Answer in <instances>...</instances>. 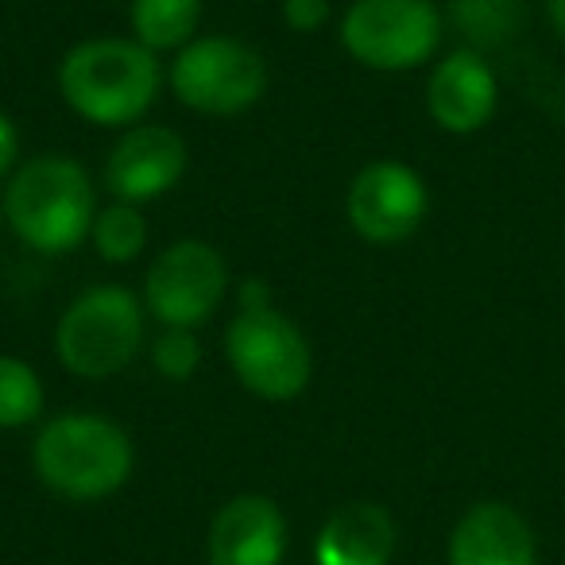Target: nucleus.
Segmentation results:
<instances>
[{
	"instance_id": "obj_22",
	"label": "nucleus",
	"mask_w": 565,
	"mask_h": 565,
	"mask_svg": "<svg viewBox=\"0 0 565 565\" xmlns=\"http://www.w3.org/2000/svg\"><path fill=\"white\" fill-rule=\"evenodd\" d=\"M271 307H275V295L264 279L252 275V279L241 282V291H236V310H271Z\"/></svg>"
},
{
	"instance_id": "obj_21",
	"label": "nucleus",
	"mask_w": 565,
	"mask_h": 565,
	"mask_svg": "<svg viewBox=\"0 0 565 565\" xmlns=\"http://www.w3.org/2000/svg\"><path fill=\"white\" fill-rule=\"evenodd\" d=\"M20 167V128L9 113H0V182H9Z\"/></svg>"
},
{
	"instance_id": "obj_19",
	"label": "nucleus",
	"mask_w": 565,
	"mask_h": 565,
	"mask_svg": "<svg viewBox=\"0 0 565 565\" xmlns=\"http://www.w3.org/2000/svg\"><path fill=\"white\" fill-rule=\"evenodd\" d=\"M202 341H198L194 330H163L156 341H151V369L163 380H194L198 369H202Z\"/></svg>"
},
{
	"instance_id": "obj_16",
	"label": "nucleus",
	"mask_w": 565,
	"mask_h": 565,
	"mask_svg": "<svg viewBox=\"0 0 565 565\" xmlns=\"http://www.w3.org/2000/svg\"><path fill=\"white\" fill-rule=\"evenodd\" d=\"M449 24L461 32L465 47H503L523 28V0H449Z\"/></svg>"
},
{
	"instance_id": "obj_8",
	"label": "nucleus",
	"mask_w": 565,
	"mask_h": 565,
	"mask_svg": "<svg viewBox=\"0 0 565 565\" xmlns=\"http://www.w3.org/2000/svg\"><path fill=\"white\" fill-rule=\"evenodd\" d=\"M228 295V264L210 241L182 236L156 252L143 271L140 299L163 330H198L221 310Z\"/></svg>"
},
{
	"instance_id": "obj_10",
	"label": "nucleus",
	"mask_w": 565,
	"mask_h": 565,
	"mask_svg": "<svg viewBox=\"0 0 565 565\" xmlns=\"http://www.w3.org/2000/svg\"><path fill=\"white\" fill-rule=\"evenodd\" d=\"M190 151L174 128L167 125H132L117 136L105 159V190L113 202L148 205L167 198L186 179Z\"/></svg>"
},
{
	"instance_id": "obj_2",
	"label": "nucleus",
	"mask_w": 565,
	"mask_h": 565,
	"mask_svg": "<svg viewBox=\"0 0 565 565\" xmlns=\"http://www.w3.org/2000/svg\"><path fill=\"white\" fill-rule=\"evenodd\" d=\"M97 190L89 171L71 156L43 151L4 182V221L28 252L71 256L89 241L97 217Z\"/></svg>"
},
{
	"instance_id": "obj_1",
	"label": "nucleus",
	"mask_w": 565,
	"mask_h": 565,
	"mask_svg": "<svg viewBox=\"0 0 565 565\" xmlns=\"http://www.w3.org/2000/svg\"><path fill=\"white\" fill-rule=\"evenodd\" d=\"M167 71L159 55L128 35L82 40L58 58L55 86L74 117L94 128H132L163 94Z\"/></svg>"
},
{
	"instance_id": "obj_5",
	"label": "nucleus",
	"mask_w": 565,
	"mask_h": 565,
	"mask_svg": "<svg viewBox=\"0 0 565 565\" xmlns=\"http://www.w3.org/2000/svg\"><path fill=\"white\" fill-rule=\"evenodd\" d=\"M225 361L236 384L264 403H291L315 380V349L299 322L271 310H236L225 330Z\"/></svg>"
},
{
	"instance_id": "obj_6",
	"label": "nucleus",
	"mask_w": 565,
	"mask_h": 565,
	"mask_svg": "<svg viewBox=\"0 0 565 565\" xmlns=\"http://www.w3.org/2000/svg\"><path fill=\"white\" fill-rule=\"evenodd\" d=\"M341 47L376 74H411L438 58L446 17L434 0H353L341 12Z\"/></svg>"
},
{
	"instance_id": "obj_15",
	"label": "nucleus",
	"mask_w": 565,
	"mask_h": 565,
	"mask_svg": "<svg viewBox=\"0 0 565 565\" xmlns=\"http://www.w3.org/2000/svg\"><path fill=\"white\" fill-rule=\"evenodd\" d=\"M132 40L151 55H179L198 40L202 28V0H132L128 4Z\"/></svg>"
},
{
	"instance_id": "obj_4",
	"label": "nucleus",
	"mask_w": 565,
	"mask_h": 565,
	"mask_svg": "<svg viewBox=\"0 0 565 565\" xmlns=\"http://www.w3.org/2000/svg\"><path fill=\"white\" fill-rule=\"evenodd\" d=\"M148 338L143 299L120 282H97L74 295L55 326V356L78 380H113L140 356Z\"/></svg>"
},
{
	"instance_id": "obj_7",
	"label": "nucleus",
	"mask_w": 565,
	"mask_h": 565,
	"mask_svg": "<svg viewBox=\"0 0 565 565\" xmlns=\"http://www.w3.org/2000/svg\"><path fill=\"white\" fill-rule=\"evenodd\" d=\"M267 58L233 35H198L167 66V89L198 117H241L267 94Z\"/></svg>"
},
{
	"instance_id": "obj_11",
	"label": "nucleus",
	"mask_w": 565,
	"mask_h": 565,
	"mask_svg": "<svg viewBox=\"0 0 565 565\" xmlns=\"http://www.w3.org/2000/svg\"><path fill=\"white\" fill-rule=\"evenodd\" d=\"M500 109V78L480 51L457 47L430 66L426 113L449 136H477Z\"/></svg>"
},
{
	"instance_id": "obj_12",
	"label": "nucleus",
	"mask_w": 565,
	"mask_h": 565,
	"mask_svg": "<svg viewBox=\"0 0 565 565\" xmlns=\"http://www.w3.org/2000/svg\"><path fill=\"white\" fill-rule=\"evenodd\" d=\"M446 565H539V534L519 508L480 500L449 531Z\"/></svg>"
},
{
	"instance_id": "obj_23",
	"label": "nucleus",
	"mask_w": 565,
	"mask_h": 565,
	"mask_svg": "<svg viewBox=\"0 0 565 565\" xmlns=\"http://www.w3.org/2000/svg\"><path fill=\"white\" fill-rule=\"evenodd\" d=\"M546 17L554 24L557 40H565V0H546Z\"/></svg>"
},
{
	"instance_id": "obj_9",
	"label": "nucleus",
	"mask_w": 565,
	"mask_h": 565,
	"mask_svg": "<svg viewBox=\"0 0 565 565\" xmlns=\"http://www.w3.org/2000/svg\"><path fill=\"white\" fill-rule=\"evenodd\" d=\"M345 213L353 233L372 248H395L411 241L430 217V186L411 163L376 159L349 182Z\"/></svg>"
},
{
	"instance_id": "obj_17",
	"label": "nucleus",
	"mask_w": 565,
	"mask_h": 565,
	"mask_svg": "<svg viewBox=\"0 0 565 565\" xmlns=\"http://www.w3.org/2000/svg\"><path fill=\"white\" fill-rule=\"evenodd\" d=\"M151 225L143 217L140 205L113 202L105 210H97L94 228H89V244L105 264H132L148 252Z\"/></svg>"
},
{
	"instance_id": "obj_3",
	"label": "nucleus",
	"mask_w": 565,
	"mask_h": 565,
	"mask_svg": "<svg viewBox=\"0 0 565 565\" xmlns=\"http://www.w3.org/2000/svg\"><path fill=\"white\" fill-rule=\"evenodd\" d=\"M32 465L43 488L74 503L109 500L136 469V446L120 423L94 411H66L40 426Z\"/></svg>"
},
{
	"instance_id": "obj_20",
	"label": "nucleus",
	"mask_w": 565,
	"mask_h": 565,
	"mask_svg": "<svg viewBox=\"0 0 565 565\" xmlns=\"http://www.w3.org/2000/svg\"><path fill=\"white\" fill-rule=\"evenodd\" d=\"M282 24L299 35H315L322 28H330L333 20V0H282L279 4Z\"/></svg>"
},
{
	"instance_id": "obj_18",
	"label": "nucleus",
	"mask_w": 565,
	"mask_h": 565,
	"mask_svg": "<svg viewBox=\"0 0 565 565\" xmlns=\"http://www.w3.org/2000/svg\"><path fill=\"white\" fill-rule=\"evenodd\" d=\"M47 407V387L24 356L0 353V430L35 426Z\"/></svg>"
},
{
	"instance_id": "obj_13",
	"label": "nucleus",
	"mask_w": 565,
	"mask_h": 565,
	"mask_svg": "<svg viewBox=\"0 0 565 565\" xmlns=\"http://www.w3.org/2000/svg\"><path fill=\"white\" fill-rule=\"evenodd\" d=\"M287 554V519L267 495H233L213 515L205 539L210 565H279Z\"/></svg>"
},
{
	"instance_id": "obj_14",
	"label": "nucleus",
	"mask_w": 565,
	"mask_h": 565,
	"mask_svg": "<svg viewBox=\"0 0 565 565\" xmlns=\"http://www.w3.org/2000/svg\"><path fill=\"white\" fill-rule=\"evenodd\" d=\"M399 526L380 503H345L315 539V565H392Z\"/></svg>"
}]
</instances>
